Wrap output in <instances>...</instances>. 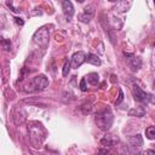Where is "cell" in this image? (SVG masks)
I'll return each instance as SVG.
<instances>
[{
    "instance_id": "1",
    "label": "cell",
    "mask_w": 155,
    "mask_h": 155,
    "mask_svg": "<svg viewBox=\"0 0 155 155\" xmlns=\"http://www.w3.org/2000/svg\"><path fill=\"white\" fill-rule=\"evenodd\" d=\"M113 121H114V115H113V113L109 108H104V109L96 113L94 122H96V125L98 126L99 130L109 131L111 125H113Z\"/></svg>"
},
{
    "instance_id": "2",
    "label": "cell",
    "mask_w": 155,
    "mask_h": 155,
    "mask_svg": "<svg viewBox=\"0 0 155 155\" xmlns=\"http://www.w3.org/2000/svg\"><path fill=\"white\" fill-rule=\"evenodd\" d=\"M48 36H50V30L48 27H41L40 29H38L35 31V34L33 35V41L39 45L42 48H46L48 45Z\"/></svg>"
},
{
    "instance_id": "3",
    "label": "cell",
    "mask_w": 155,
    "mask_h": 155,
    "mask_svg": "<svg viewBox=\"0 0 155 155\" xmlns=\"http://www.w3.org/2000/svg\"><path fill=\"white\" fill-rule=\"evenodd\" d=\"M132 93H133V98L140 103H155V97L150 93H147L137 85L132 86Z\"/></svg>"
},
{
    "instance_id": "4",
    "label": "cell",
    "mask_w": 155,
    "mask_h": 155,
    "mask_svg": "<svg viewBox=\"0 0 155 155\" xmlns=\"http://www.w3.org/2000/svg\"><path fill=\"white\" fill-rule=\"evenodd\" d=\"M128 145H130V151L132 154H138L139 149L143 145V138L140 134H136L128 138Z\"/></svg>"
},
{
    "instance_id": "5",
    "label": "cell",
    "mask_w": 155,
    "mask_h": 155,
    "mask_svg": "<svg viewBox=\"0 0 155 155\" xmlns=\"http://www.w3.org/2000/svg\"><path fill=\"white\" fill-rule=\"evenodd\" d=\"M31 85L35 87V90H38V91H42V90H45V88L48 86V79H47V76L44 75V74L36 75L35 78H33V80H31Z\"/></svg>"
},
{
    "instance_id": "6",
    "label": "cell",
    "mask_w": 155,
    "mask_h": 155,
    "mask_svg": "<svg viewBox=\"0 0 155 155\" xmlns=\"http://www.w3.org/2000/svg\"><path fill=\"white\" fill-rule=\"evenodd\" d=\"M86 57H87L86 53L82 52V51L75 52V53L73 54L71 59H70V67H71L73 69H78L79 67H81L82 63L86 62Z\"/></svg>"
},
{
    "instance_id": "7",
    "label": "cell",
    "mask_w": 155,
    "mask_h": 155,
    "mask_svg": "<svg viewBox=\"0 0 155 155\" xmlns=\"http://www.w3.org/2000/svg\"><path fill=\"white\" fill-rule=\"evenodd\" d=\"M93 16H94V6L93 5H87L84 8V11L79 15V19L82 23H88L93 18Z\"/></svg>"
},
{
    "instance_id": "8",
    "label": "cell",
    "mask_w": 155,
    "mask_h": 155,
    "mask_svg": "<svg viewBox=\"0 0 155 155\" xmlns=\"http://www.w3.org/2000/svg\"><path fill=\"white\" fill-rule=\"evenodd\" d=\"M62 8H63V13H64L67 21L70 22L74 16V7H73L71 1H68V0L62 1Z\"/></svg>"
},
{
    "instance_id": "9",
    "label": "cell",
    "mask_w": 155,
    "mask_h": 155,
    "mask_svg": "<svg viewBox=\"0 0 155 155\" xmlns=\"http://www.w3.org/2000/svg\"><path fill=\"white\" fill-rule=\"evenodd\" d=\"M127 62H128V67L131 68L132 71H138L142 67V59L139 57L133 56V54L127 58Z\"/></svg>"
},
{
    "instance_id": "10",
    "label": "cell",
    "mask_w": 155,
    "mask_h": 155,
    "mask_svg": "<svg viewBox=\"0 0 155 155\" xmlns=\"http://www.w3.org/2000/svg\"><path fill=\"white\" fill-rule=\"evenodd\" d=\"M117 142V138H115L114 136L111 134H105L102 139H101V144L104 147V148H111L115 145V143Z\"/></svg>"
},
{
    "instance_id": "11",
    "label": "cell",
    "mask_w": 155,
    "mask_h": 155,
    "mask_svg": "<svg viewBox=\"0 0 155 155\" xmlns=\"http://www.w3.org/2000/svg\"><path fill=\"white\" fill-rule=\"evenodd\" d=\"M128 115L130 116H136V117H143L145 115V108L142 107V105L134 107V108L128 110Z\"/></svg>"
},
{
    "instance_id": "12",
    "label": "cell",
    "mask_w": 155,
    "mask_h": 155,
    "mask_svg": "<svg viewBox=\"0 0 155 155\" xmlns=\"http://www.w3.org/2000/svg\"><path fill=\"white\" fill-rule=\"evenodd\" d=\"M86 62L90 63V64H93V65H101V58L97 56V54H93V53H88L87 57H86Z\"/></svg>"
},
{
    "instance_id": "13",
    "label": "cell",
    "mask_w": 155,
    "mask_h": 155,
    "mask_svg": "<svg viewBox=\"0 0 155 155\" xmlns=\"http://www.w3.org/2000/svg\"><path fill=\"white\" fill-rule=\"evenodd\" d=\"M86 80H87L91 85L96 86V85H98V82H99V76H98L97 73H91V74H88V75L86 76Z\"/></svg>"
},
{
    "instance_id": "14",
    "label": "cell",
    "mask_w": 155,
    "mask_h": 155,
    "mask_svg": "<svg viewBox=\"0 0 155 155\" xmlns=\"http://www.w3.org/2000/svg\"><path fill=\"white\" fill-rule=\"evenodd\" d=\"M145 137L148 139H155V126H149L145 130Z\"/></svg>"
},
{
    "instance_id": "15",
    "label": "cell",
    "mask_w": 155,
    "mask_h": 155,
    "mask_svg": "<svg viewBox=\"0 0 155 155\" xmlns=\"http://www.w3.org/2000/svg\"><path fill=\"white\" fill-rule=\"evenodd\" d=\"M1 46H2V48L5 51H10L11 50V41L7 40V39H5V38H2L1 39Z\"/></svg>"
},
{
    "instance_id": "16",
    "label": "cell",
    "mask_w": 155,
    "mask_h": 155,
    "mask_svg": "<svg viewBox=\"0 0 155 155\" xmlns=\"http://www.w3.org/2000/svg\"><path fill=\"white\" fill-rule=\"evenodd\" d=\"M70 62H68V61H65L64 62V65H63V76H67L68 74H69V70H70Z\"/></svg>"
},
{
    "instance_id": "17",
    "label": "cell",
    "mask_w": 155,
    "mask_h": 155,
    "mask_svg": "<svg viewBox=\"0 0 155 155\" xmlns=\"http://www.w3.org/2000/svg\"><path fill=\"white\" fill-rule=\"evenodd\" d=\"M86 78H82L81 79V81H80V90L82 91V92H85V91H87V86H86Z\"/></svg>"
},
{
    "instance_id": "18",
    "label": "cell",
    "mask_w": 155,
    "mask_h": 155,
    "mask_svg": "<svg viewBox=\"0 0 155 155\" xmlns=\"http://www.w3.org/2000/svg\"><path fill=\"white\" fill-rule=\"evenodd\" d=\"M122 99H124V93H122V91L121 90H119V99L115 102V104L117 105V104H120L121 102H122Z\"/></svg>"
},
{
    "instance_id": "19",
    "label": "cell",
    "mask_w": 155,
    "mask_h": 155,
    "mask_svg": "<svg viewBox=\"0 0 155 155\" xmlns=\"http://www.w3.org/2000/svg\"><path fill=\"white\" fill-rule=\"evenodd\" d=\"M143 155H155V150H151V149L145 150V151L143 153Z\"/></svg>"
},
{
    "instance_id": "20",
    "label": "cell",
    "mask_w": 155,
    "mask_h": 155,
    "mask_svg": "<svg viewBox=\"0 0 155 155\" xmlns=\"http://www.w3.org/2000/svg\"><path fill=\"white\" fill-rule=\"evenodd\" d=\"M15 21H16V23H17V24H19V25H23V24H24V22H23L21 18H18V17H16V18H15Z\"/></svg>"
},
{
    "instance_id": "21",
    "label": "cell",
    "mask_w": 155,
    "mask_h": 155,
    "mask_svg": "<svg viewBox=\"0 0 155 155\" xmlns=\"http://www.w3.org/2000/svg\"><path fill=\"white\" fill-rule=\"evenodd\" d=\"M154 46H155V42H154Z\"/></svg>"
},
{
    "instance_id": "22",
    "label": "cell",
    "mask_w": 155,
    "mask_h": 155,
    "mask_svg": "<svg viewBox=\"0 0 155 155\" xmlns=\"http://www.w3.org/2000/svg\"><path fill=\"white\" fill-rule=\"evenodd\" d=\"M154 5H155V1H154Z\"/></svg>"
}]
</instances>
